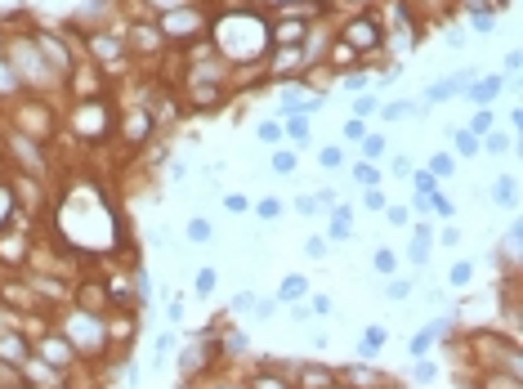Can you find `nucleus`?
<instances>
[{
  "label": "nucleus",
  "mask_w": 523,
  "mask_h": 389,
  "mask_svg": "<svg viewBox=\"0 0 523 389\" xmlns=\"http://www.w3.org/2000/svg\"><path fill=\"white\" fill-rule=\"evenodd\" d=\"M448 282H452V287H470V282H474V264L470 260H456L448 269Z\"/></svg>",
  "instance_id": "22"
},
{
  "label": "nucleus",
  "mask_w": 523,
  "mask_h": 389,
  "mask_svg": "<svg viewBox=\"0 0 523 389\" xmlns=\"http://www.w3.org/2000/svg\"><path fill=\"white\" fill-rule=\"evenodd\" d=\"M121 135H126V144H135V148L148 144V139H152V117H148V112H130Z\"/></svg>",
  "instance_id": "6"
},
{
  "label": "nucleus",
  "mask_w": 523,
  "mask_h": 389,
  "mask_svg": "<svg viewBox=\"0 0 523 389\" xmlns=\"http://www.w3.org/2000/svg\"><path fill=\"white\" fill-rule=\"evenodd\" d=\"M304 305H309V313H318V318H327V313H331V296H309Z\"/></svg>",
  "instance_id": "45"
},
{
  "label": "nucleus",
  "mask_w": 523,
  "mask_h": 389,
  "mask_svg": "<svg viewBox=\"0 0 523 389\" xmlns=\"http://www.w3.org/2000/svg\"><path fill=\"white\" fill-rule=\"evenodd\" d=\"M425 202H430V211L439 215V220H452V215H456V206H452V202H448V197H443V193H430V197H425Z\"/></svg>",
  "instance_id": "33"
},
{
  "label": "nucleus",
  "mask_w": 523,
  "mask_h": 389,
  "mask_svg": "<svg viewBox=\"0 0 523 389\" xmlns=\"http://www.w3.org/2000/svg\"><path fill=\"white\" fill-rule=\"evenodd\" d=\"M170 179H188V166H184V161H170Z\"/></svg>",
  "instance_id": "55"
},
{
  "label": "nucleus",
  "mask_w": 523,
  "mask_h": 389,
  "mask_svg": "<svg viewBox=\"0 0 523 389\" xmlns=\"http://www.w3.org/2000/svg\"><path fill=\"white\" fill-rule=\"evenodd\" d=\"M412 157H394V161H389V175H398V179H407V175H412Z\"/></svg>",
  "instance_id": "46"
},
{
  "label": "nucleus",
  "mask_w": 523,
  "mask_h": 389,
  "mask_svg": "<svg viewBox=\"0 0 523 389\" xmlns=\"http://www.w3.org/2000/svg\"><path fill=\"white\" fill-rule=\"evenodd\" d=\"M372 269L380 273V278H394V273H398V255H394V251H385V246H380V251L372 255Z\"/></svg>",
  "instance_id": "19"
},
{
  "label": "nucleus",
  "mask_w": 523,
  "mask_h": 389,
  "mask_svg": "<svg viewBox=\"0 0 523 389\" xmlns=\"http://www.w3.org/2000/svg\"><path fill=\"white\" fill-rule=\"evenodd\" d=\"M412 381H416V385H434V381H439V363H434V358H416Z\"/></svg>",
  "instance_id": "18"
},
{
  "label": "nucleus",
  "mask_w": 523,
  "mask_h": 389,
  "mask_svg": "<svg viewBox=\"0 0 523 389\" xmlns=\"http://www.w3.org/2000/svg\"><path fill=\"white\" fill-rule=\"evenodd\" d=\"M452 144H456V153H461V157H474V153H483V148H479V139H474V135H470L465 126H452Z\"/></svg>",
  "instance_id": "15"
},
{
  "label": "nucleus",
  "mask_w": 523,
  "mask_h": 389,
  "mask_svg": "<svg viewBox=\"0 0 523 389\" xmlns=\"http://www.w3.org/2000/svg\"><path fill=\"white\" fill-rule=\"evenodd\" d=\"M224 211H228V215H246V211H251V197H242V193H224Z\"/></svg>",
  "instance_id": "36"
},
{
  "label": "nucleus",
  "mask_w": 523,
  "mask_h": 389,
  "mask_svg": "<svg viewBox=\"0 0 523 389\" xmlns=\"http://www.w3.org/2000/svg\"><path fill=\"white\" fill-rule=\"evenodd\" d=\"M215 282H220V273H215V269H202V273H197V282H193V291L206 300V296L215 291Z\"/></svg>",
  "instance_id": "32"
},
{
  "label": "nucleus",
  "mask_w": 523,
  "mask_h": 389,
  "mask_svg": "<svg viewBox=\"0 0 523 389\" xmlns=\"http://www.w3.org/2000/svg\"><path fill=\"white\" fill-rule=\"evenodd\" d=\"M255 139L278 148V144H282V126H278V121H260V126H255Z\"/></svg>",
  "instance_id": "31"
},
{
  "label": "nucleus",
  "mask_w": 523,
  "mask_h": 389,
  "mask_svg": "<svg viewBox=\"0 0 523 389\" xmlns=\"http://www.w3.org/2000/svg\"><path fill=\"white\" fill-rule=\"evenodd\" d=\"M519 202V179L515 175H501L497 179V206H515Z\"/></svg>",
  "instance_id": "16"
},
{
  "label": "nucleus",
  "mask_w": 523,
  "mask_h": 389,
  "mask_svg": "<svg viewBox=\"0 0 523 389\" xmlns=\"http://www.w3.org/2000/svg\"><path fill=\"white\" fill-rule=\"evenodd\" d=\"M470 27H474L479 36L497 32V9H474V14H470Z\"/></svg>",
  "instance_id": "20"
},
{
  "label": "nucleus",
  "mask_w": 523,
  "mask_h": 389,
  "mask_svg": "<svg viewBox=\"0 0 523 389\" xmlns=\"http://www.w3.org/2000/svg\"><path fill=\"white\" fill-rule=\"evenodd\" d=\"M251 211L260 215V220H278V215H282V202H278V197H264V202H255Z\"/></svg>",
  "instance_id": "35"
},
{
  "label": "nucleus",
  "mask_w": 523,
  "mask_h": 389,
  "mask_svg": "<svg viewBox=\"0 0 523 389\" xmlns=\"http://www.w3.org/2000/svg\"><path fill=\"white\" fill-rule=\"evenodd\" d=\"M363 85H367V72H354V77H345V90H363Z\"/></svg>",
  "instance_id": "54"
},
{
  "label": "nucleus",
  "mask_w": 523,
  "mask_h": 389,
  "mask_svg": "<svg viewBox=\"0 0 523 389\" xmlns=\"http://www.w3.org/2000/svg\"><path fill=\"white\" fill-rule=\"evenodd\" d=\"M224 354H242V349H246V336H242V331H224Z\"/></svg>",
  "instance_id": "41"
},
{
  "label": "nucleus",
  "mask_w": 523,
  "mask_h": 389,
  "mask_svg": "<svg viewBox=\"0 0 523 389\" xmlns=\"http://www.w3.org/2000/svg\"><path fill=\"white\" fill-rule=\"evenodd\" d=\"M304 255H309V260H322V255H327V237H309V242H304Z\"/></svg>",
  "instance_id": "44"
},
{
  "label": "nucleus",
  "mask_w": 523,
  "mask_h": 389,
  "mask_svg": "<svg viewBox=\"0 0 523 389\" xmlns=\"http://www.w3.org/2000/svg\"><path fill=\"white\" fill-rule=\"evenodd\" d=\"M416 184V197H430V193H439V179L430 175V170H412V175H407Z\"/></svg>",
  "instance_id": "24"
},
{
  "label": "nucleus",
  "mask_w": 523,
  "mask_h": 389,
  "mask_svg": "<svg viewBox=\"0 0 523 389\" xmlns=\"http://www.w3.org/2000/svg\"><path fill=\"white\" fill-rule=\"evenodd\" d=\"M282 139H291V144H309V117H300V112L282 117Z\"/></svg>",
  "instance_id": "9"
},
{
  "label": "nucleus",
  "mask_w": 523,
  "mask_h": 389,
  "mask_svg": "<svg viewBox=\"0 0 523 389\" xmlns=\"http://www.w3.org/2000/svg\"><path fill=\"white\" fill-rule=\"evenodd\" d=\"M363 206H367V211H385V206H389L385 188H367V193H363Z\"/></svg>",
  "instance_id": "40"
},
{
  "label": "nucleus",
  "mask_w": 523,
  "mask_h": 389,
  "mask_svg": "<svg viewBox=\"0 0 523 389\" xmlns=\"http://www.w3.org/2000/svg\"><path fill=\"white\" fill-rule=\"evenodd\" d=\"M251 305H255V291H237V296H233V305H228V309H233L237 318H242V313H251Z\"/></svg>",
  "instance_id": "42"
},
{
  "label": "nucleus",
  "mask_w": 523,
  "mask_h": 389,
  "mask_svg": "<svg viewBox=\"0 0 523 389\" xmlns=\"http://www.w3.org/2000/svg\"><path fill=\"white\" fill-rule=\"evenodd\" d=\"M273 170H278V175H296V148H278V153H273V161H269Z\"/></svg>",
  "instance_id": "26"
},
{
  "label": "nucleus",
  "mask_w": 523,
  "mask_h": 389,
  "mask_svg": "<svg viewBox=\"0 0 523 389\" xmlns=\"http://www.w3.org/2000/svg\"><path fill=\"white\" fill-rule=\"evenodd\" d=\"M273 36H278L282 45H296L300 36H304V23H291V18H287V23H278V27H273Z\"/></svg>",
  "instance_id": "30"
},
{
  "label": "nucleus",
  "mask_w": 523,
  "mask_h": 389,
  "mask_svg": "<svg viewBox=\"0 0 523 389\" xmlns=\"http://www.w3.org/2000/svg\"><path fill=\"white\" fill-rule=\"evenodd\" d=\"M385 340H389V331H385V327H376V322H372V327L363 331V340H358V358H376L380 349H385Z\"/></svg>",
  "instance_id": "8"
},
{
  "label": "nucleus",
  "mask_w": 523,
  "mask_h": 389,
  "mask_svg": "<svg viewBox=\"0 0 523 389\" xmlns=\"http://www.w3.org/2000/svg\"><path fill=\"white\" fill-rule=\"evenodd\" d=\"M439 242H443V246H456V242H461V229H456V224H448V229L439 233Z\"/></svg>",
  "instance_id": "50"
},
{
  "label": "nucleus",
  "mask_w": 523,
  "mask_h": 389,
  "mask_svg": "<svg viewBox=\"0 0 523 389\" xmlns=\"http://www.w3.org/2000/svg\"><path fill=\"white\" fill-rule=\"evenodd\" d=\"M135 291H139V305H148V291H152V278L144 269H139V278H135Z\"/></svg>",
  "instance_id": "47"
},
{
  "label": "nucleus",
  "mask_w": 523,
  "mask_h": 389,
  "mask_svg": "<svg viewBox=\"0 0 523 389\" xmlns=\"http://www.w3.org/2000/svg\"><path fill=\"white\" fill-rule=\"evenodd\" d=\"M304 296H309V282H304L300 273H291V278L278 287V305H296V300H304Z\"/></svg>",
  "instance_id": "10"
},
{
  "label": "nucleus",
  "mask_w": 523,
  "mask_h": 389,
  "mask_svg": "<svg viewBox=\"0 0 523 389\" xmlns=\"http://www.w3.org/2000/svg\"><path fill=\"white\" fill-rule=\"evenodd\" d=\"M296 211H300V215H318V202H313V193L296 197Z\"/></svg>",
  "instance_id": "48"
},
{
  "label": "nucleus",
  "mask_w": 523,
  "mask_h": 389,
  "mask_svg": "<svg viewBox=\"0 0 523 389\" xmlns=\"http://www.w3.org/2000/svg\"><path fill=\"white\" fill-rule=\"evenodd\" d=\"M291 318H296V322H309L313 313H309V305H296V309H291Z\"/></svg>",
  "instance_id": "56"
},
{
  "label": "nucleus",
  "mask_w": 523,
  "mask_h": 389,
  "mask_svg": "<svg viewBox=\"0 0 523 389\" xmlns=\"http://www.w3.org/2000/svg\"><path fill=\"white\" fill-rule=\"evenodd\" d=\"M358 63V50L354 45H345V41H336V50H331V68H354Z\"/></svg>",
  "instance_id": "25"
},
{
  "label": "nucleus",
  "mask_w": 523,
  "mask_h": 389,
  "mask_svg": "<svg viewBox=\"0 0 523 389\" xmlns=\"http://www.w3.org/2000/svg\"><path fill=\"white\" fill-rule=\"evenodd\" d=\"M188 32H202L193 9H175V14H161V36H188Z\"/></svg>",
  "instance_id": "5"
},
{
  "label": "nucleus",
  "mask_w": 523,
  "mask_h": 389,
  "mask_svg": "<svg viewBox=\"0 0 523 389\" xmlns=\"http://www.w3.org/2000/svg\"><path fill=\"white\" fill-rule=\"evenodd\" d=\"M152 5H166V14H170V9H175V5H179V0H152Z\"/></svg>",
  "instance_id": "57"
},
{
  "label": "nucleus",
  "mask_w": 523,
  "mask_h": 389,
  "mask_svg": "<svg viewBox=\"0 0 523 389\" xmlns=\"http://www.w3.org/2000/svg\"><path fill=\"white\" fill-rule=\"evenodd\" d=\"M273 313H278V296H255V305H251V318L255 322H269Z\"/></svg>",
  "instance_id": "23"
},
{
  "label": "nucleus",
  "mask_w": 523,
  "mask_h": 389,
  "mask_svg": "<svg viewBox=\"0 0 523 389\" xmlns=\"http://www.w3.org/2000/svg\"><path fill=\"white\" fill-rule=\"evenodd\" d=\"M412 112H425V108H421V103H412V99H398V103H385L380 117H385V121H403V117H412Z\"/></svg>",
  "instance_id": "14"
},
{
  "label": "nucleus",
  "mask_w": 523,
  "mask_h": 389,
  "mask_svg": "<svg viewBox=\"0 0 523 389\" xmlns=\"http://www.w3.org/2000/svg\"><path fill=\"white\" fill-rule=\"evenodd\" d=\"M345 45H354V50H376L380 45L376 18H354V23L345 27Z\"/></svg>",
  "instance_id": "4"
},
{
  "label": "nucleus",
  "mask_w": 523,
  "mask_h": 389,
  "mask_svg": "<svg viewBox=\"0 0 523 389\" xmlns=\"http://www.w3.org/2000/svg\"><path fill=\"white\" fill-rule=\"evenodd\" d=\"M363 157H367V161L385 157V135H367V139H363Z\"/></svg>",
  "instance_id": "37"
},
{
  "label": "nucleus",
  "mask_w": 523,
  "mask_h": 389,
  "mask_svg": "<svg viewBox=\"0 0 523 389\" xmlns=\"http://www.w3.org/2000/svg\"><path fill=\"white\" fill-rule=\"evenodd\" d=\"M519 63H523V54L519 50H506V72H510V77L519 72Z\"/></svg>",
  "instance_id": "53"
},
{
  "label": "nucleus",
  "mask_w": 523,
  "mask_h": 389,
  "mask_svg": "<svg viewBox=\"0 0 523 389\" xmlns=\"http://www.w3.org/2000/svg\"><path fill=\"white\" fill-rule=\"evenodd\" d=\"M215 237V224L211 220H202V215H193V220H188V242L193 246H206Z\"/></svg>",
  "instance_id": "13"
},
{
  "label": "nucleus",
  "mask_w": 523,
  "mask_h": 389,
  "mask_svg": "<svg viewBox=\"0 0 523 389\" xmlns=\"http://www.w3.org/2000/svg\"><path fill=\"white\" fill-rule=\"evenodd\" d=\"M68 336H76L72 345L76 349H85V354H94V349H103V322H99V313H72L68 318Z\"/></svg>",
  "instance_id": "1"
},
{
  "label": "nucleus",
  "mask_w": 523,
  "mask_h": 389,
  "mask_svg": "<svg viewBox=\"0 0 523 389\" xmlns=\"http://www.w3.org/2000/svg\"><path fill=\"white\" fill-rule=\"evenodd\" d=\"M318 166L322 170H340V166H345V148H340V144L322 148V153H318Z\"/></svg>",
  "instance_id": "28"
},
{
  "label": "nucleus",
  "mask_w": 523,
  "mask_h": 389,
  "mask_svg": "<svg viewBox=\"0 0 523 389\" xmlns=\"http://www.w3.org/2000/svg\"><path fill=\"white\" fill-rule=\"evenodd\" d=\"M465 130H470L474 139L492 135V130H497V112H492V108H479V112H474V121H470V126H465Z\"/></svg>",
  "instance_id": "12"
},
{
  "label": "nucleus",
  "mask_w": 523,
  "mask_h": 389,
  "mask_svg": "<svg viewBox=\"0 0 523 389\" xmlns=\"http://www.w3.org/2000/svg\"><path fill=\"white\" fill-rule=\"evenodd\" d=\"M412 282H407V278H385V300H407V296H412Z\"/></svg>",
  "instance_id": "29"
},
{
  "label": "nucleus",
  "mask_w": 523,
  "mask_h": 389,
  "mask_svg": "<svg viewBox=\"0 0 523 389\" xmlns=\"http://www.w3.org/2000/svg\"><path fill=\"white\" fill-rule=\"evenodd\" d=\"M376 108H380V99H376V94H358V103H354V112H358V117H372Z\"/></svg>",
  "instance_id": "43"
},
{
  "label": "nucleus",
  "mask_w": 523,
  "mask_h": 389,
  "mask_svg": "<svg viewBox=\"0 0 523 389\" xmlns=\"http://www.w3.org/2000/svg\"><path fill=\"white\" fill-rule=\"evenodd\" d=\"M166 318H170V322H179V318H184V300H179V296L166 305Z\"/></svg>",
  "instance_id": "52"
},
{
  "label": "nucleus",
  "mask_w": 523,
  "mask_h": 389,
  "mask_svg": "<svg viewBox=\"0 0 523 389\" xmlns=\"http://www.w3.org/2000/svg\"><path fill=\"white\" fill-rule=\"evenodd\" d=\"M220 99H224V85H197V103L202 108H215Z\"/></svg>",
  "instance_id": "34"
},
{
  "label": "nucleus",
  "mask_w": 523,
  "mask_h": 389,
  "mask_svg": "<svg viewBox=\"0 0 523 389\" xmlns=\"http://www.w3.org/2000/svg\"><path fill=\"white\" fill-rule=\"evenodd\" d=\"M501 90H506V77H497V72H492V77H474L470 90H465V99H470L474 108H488V103L501 99Z\"/></svg>",
  "instance_id": "3"
},
{
  "label": "nucleus",
  "mask_w": 523,
  "mask_h": 389,
  "mask_svg": "<svg viewBox=\"0 0 523 389\" xmlns=\"http://www.w3.org/2000/svg\"><path fill=\"white\" fill-rule=\"evenodd\" d=\"M430 224H421V229H416V237H412V246H407V260L416 264V269H425V260H430V251H434V242H430Z\"/></svg>",
  "instance_id": "7"
},
{
  "label": "nucleus",
  "mask_w": 523,
  "mask_h": 389,
  "mask_svg": "<svg viewBox=\"0 0 523 389\" xmlns=\"http://www.w3.org/2000/svg\"><path fill=\"white\" fill-rule=\"evenodd\" d=\"M175 331H161V336H157V345H152V367H157V372H161V367H166V354H170V349H175Z\"/></svg>",
  "instance_id": "17"
},
{
  "label": "nucleus",
  "mask_w": 523,
  "mask_h": 389,
  "mask_svg": "<svg viewBox=\"0 0 523 389\" xmlns=\"http://www.w3.org/2000/svg\"><path fill=\"white\" fill-rule=\"evenodd\" d=\"M300 376H304V389H331V385H340L331 367H300Z\"/></svg>",
  "instance_id": "11"
},
{
  "label": "nucleus",
  "mask_w": 523,
  "mask_h": 389,
  "mask_svg": "<svg viewBox=\"0 0 523 389\" xmlns=\"http://www.w3.org/2000/svg\"><path fill=\"white\" fill-rule=\"evenodd\" d=\"M465 41H470V36H465L461 27H448V45H452V50H465Z\"/></svg>",
  "instance_id": "49"
},
{
  "label": "nucleus",
  "mask_w": 523,
  "mask_h": 389,
  "mask_svg": "<svg viewBox=\"0 0 523 389\" xmlns=\"http://www.w3.org/2000/svg\"><path fill=\"white\" fill-rule=\"evenodd\" d=\"M278 5H282V0H278Z\"/></svg>",
  "instance_id": "58"
},
{
  "label": "nucleus",
  "mask_w": 523,
  "mask_h": 389,
  "mask_svg": "<svg viewBox=\"0 0 523 389\" xmlns=\"http://www.w3.org/2000/svg\"><path fill=\"white\" fill-rule=\"evenodd\" d=\"M425 170H430L434 179H448L452 170H456V157H452V153H434V157H430V166H425Z\"/></svg>",
  "instance_id": "21"
},
{
  "label": "nucleus",
  "mask_w": 523,
  "mask_h": 389,
  "mask_svg": "<svg viewBox=\"0 0 523 389\" xmlns=\"http://www.w3.org/2000/svg\"><path fill=\"white\" fill-rule=\"evenodd\" d=\"M354 179H358L363 188H376V184H380V170H376V166H367V161H363V166H354Z\"/></svg>",
  "instance_id": "38"
},
{
  "label": "nucleus",
  "mask_w": 523,
  "mask_h": 389,
  "mask_svg": "<svg viewBox=\"0 0 523 389\" xmlns=\"http://www.w3.org/2000/svg\"><path fill=\"white\" fill-rule=\"evenodd\" d=\"M251 389H291L282 376H269V372H260V376H251Z\"/></svg>",
  "instance_id": "39"
},
{
  "label": "nucleus",
  "mask_w": 523,
  "mask_h": 389,
  "mask_svg": "<svg viewBox=\"0 0 523 389\" xmlns=\"http://www.w3.org/2000/svg\"><path fill=\"white\" fill-rule=\"evenodd\" d=\"M340 135H345V144H363V139H367V121L363 117H349L345 126H340Z\"/></svg>",
  "instance_id": "27"
},
{
  "label": "nucleus",
  "mask_w": 523,
  "mask_h": 389,
  "mask_svg": "<svg viewBox=\"0 0 523 389\" xmlns=\"http://www.w3.org/2000/svg\"><path fill=\"white\" fill-rule=\"evenodd\" d=\"M448 331H452V318H434L430 327H421L412 340H407V354L412 358H430L434 345H439V336H448Z\"/></svg>",
  "instance_id": "2"
},
{
  "label": "nucleus",
  "mask_w": 523,
  "mask_h": 389,
  "mask_svg": "<svg viewBox=\"0 0 523 389\" xmlns=\"http://www.w3.org/2000/svg\"><path fill=\"white\" fill-rule=\"evenodd\" d=\"M385 215H389V224H407V220H412L403 206H385Z\"/></svg>",
  "instance_id": "51"
}]
</instances>
